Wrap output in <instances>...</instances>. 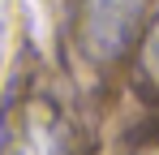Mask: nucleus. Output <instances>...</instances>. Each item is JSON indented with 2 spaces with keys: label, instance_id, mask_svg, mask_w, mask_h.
<instances>
[{
  "label": "nucleus",
  "instance_id": "f257e3e1",
  "mask_svg": "<svg viewBox=\"0 0 159 155\" xmlns=\"http://www.w3.org/2000/svg\"><path fill=\"white\" fill-rule=\"evenodd\" d=\"M0 155H78L73 125L60 112V103L30 91L4 108L0 129Z\"/></svg>",
  "mask_w": 159,
  "mask_h": 155
},
{
  "label": "nucleus",
  "instance_id": "7ed1b4c3",
  "mask_svg": "<svg viewBox=\"0 0 159 155\" xmlns=\"http://www.w3.org/2000/svg\"><path fill=\"white\" fill-rule=\"evenodd\" d=\"M142 69H146V78L159 86V22L151 26V35H146V43H142Z\"/></svg>",
  "mask_w": 159,
  "mask_h": 155
},
{
  "label": "nucleus",
  "instance_id": "f03ea898",
  "mask_svg": "<svg viewBox=\"0 0 159 155\" xmlns=\"http://www.w3.org/2000/svg\"><path fill=\"white\" fill-rule=\"evenodd\" d=\"M146 13V0H82L78 4V43L90 60H116L133 43Z\"/></svg>",
  "mask_w": 159,
  "mask_h": 155
}]
</instances>
